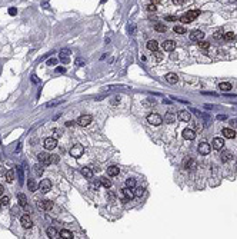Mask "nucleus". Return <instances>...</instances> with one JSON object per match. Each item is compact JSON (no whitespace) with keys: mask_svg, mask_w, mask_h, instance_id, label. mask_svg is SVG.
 Wrapping results in <instances>:
<instances>
[{"mask_svg":"<svg viewBox=\"0 0 237 239\" xmlns=\"http://www.w3.org/2000/svg\"><path fill=\"white\" fill-rule=\"evenodd\" d=\"M198 14H200V10H190V12H187L186 14H183V16L180 17V20H181L183 23H190V22H193L194 19H197Z\"/></svg>","mask_w":237,"mask_h":239,"instance_id":"nucleus-1","label":"nucleus"},{"mask_svg":"<svg viewBox=\"0 0 237 239\" xmlns=\"http://www.w3.org/2000/svg\"><path fill=\"white\" fill-rule=\"evenodd\" d=\"M50 189H51V182L49 179H43L39 183V191L41 193H47Z\"/></svg>","mask_w":237,"mask_h":239,"instance_id":"nucleus-2","label":"nucleus"},{"mask_svg":"<svg viewBox=\"0 0 237 239\" xmlns=\"http://www.w3.org/2000/svg\"><path fill=\"white\" fill-rule=\"evenodd\" d=\"M147 122L150 123V125H154V126H158L161 122H163V118L157 115V113H152V115H149L147 116Z\"/></svg>","mask_w":237,"mask_h":239,"instance_id":"nucleus-3","label":"nucleus"},{"mask_svg":"<svg viewBox=\"0 0 237 239\" xmlns=\"http://www.w3.org/2000/svg\"><path fill=\"white\" fill-rule=\"evenodd\" d=\"M83 152H84V149H83L81 145H73V148L70 149V155L73 158H80L83 155Z\"/></svg>","mask_w":237,"mask_h":239,"instance_id":"nucleus-4","label":"nucleus"},{"mask_svg":"<svg viewBox=\"0 0 237 239\" xmlns=\"http://www.w3.org/2000/svg\"><path fill=\"white\" fill-rule=\"evenodd\" d=\"M20 222H22V226L26 228V229H29V228L33 226V221H32V218L29 215H23L22 219H20Z\"/></svg>","mask_w":237,"mask_h":239,"instance_id":"nucleus-5","label":"nucleus"},{"mask_svg":"<svg viewBox=\"0 0 237 239\" xmlns=\"http://www.w3.org/2000/svg\"><path fill=\"white\" fill-rule=\"evenodd\" d=\"M91 120H93V118L90 115H81L79 119H77V123H79L80 126H89L91 123Z\"/></svg>","mask_w":237,"mask_h":239,"instance_id":"nucleus-6","label":"nucleus"},{"mask_svg":"<svg viewBox=\"0 0 237 239\" xmlns=\"http://www.w3.org/2000/svg\"><path fill=\"white\" fill-rule=\"evenodd\" d=\"M161 47L166 52H171V50L176 49V42H173V40H164L163 44H161Z\"/></svg>","mask_w":237,"mask_h":239,"instance_id":"nucleus-7","label":"nucleus"},{"mask_svg":"<svg viewBox=\"0 0 237 239\" xmlns=\"http://www.w3.org/2000/svg\"><path fill=\"white\" fill-rule=\"evenodd\" d=\"M211 146H213V149H216V150H221V149L224 148V140H223L221 138H214Z\"/></svg>","mask_w":237,"mask_h":239,"instance_id":"nucleus-8","label":"nucleus"},{"mask_svg":"<svg viewBox=\"0 0 237 239\" xmlns=\"http://www.w3.org/2000/svg\"><path fill=\"white\" fill-rule=\"evenodd\" d=\"M197 150L200 155H209V153H210V145L206 143V142H201V143L198 145Z\"/></svg>","mask_w":237,"mask_h":239,"instance_id":"nucleus-9","label":"nucleus"},{"mask_svg":"<svg viewBox=\"0 0 237 239\" xmlns=\"http://www.w3.org/2000/svg\"><path fill=\"white\" fill-rule=\"evenodd\" d=\"M39 160L40 162H43L44 165H50V163H53V160H51V155H49V153H46V152H41L39 153Z\"/></svg>","mask_w":237,"mask_h":239,"instance_id":"nucleus-10","label":"nucleus"},{"mask_svg":"<svg viewBox=\"0 0 237 239\" xmlns=\"http://www.w3.org/2000/svg\"><path fill=\"white\" fill-rule=\"evenodd\" d=\"M56 145H57V142H56V139H54V138H47V139L44 140V148H46L47 150L54 149V148H56Z\"/></svg>","mask_w":237,"mask_h":239,"instance_id":"nucleus-11","label":"nucleus"},{"mask_svg":"<svg viewBox=\"0 0 237 239\" xmlns=\"http://www.w3.org/2000/svg\"><path fill=\"white\" fill-rule=\"evenodd\" d=\"M221 135H223L224 138H227V139H233V138L236 136V132H234V129L224 127V129H221Z\"/></svg>","mask_w":237,"mask_h":239,"instance_id":"nucleus-12","label":"nucleus"},{"mask_svg":"<svg viewBox=\"0 0 237 239\" xmlns=\"http://www.w3.org/2000/svg\"><path fill=\"white\" fill-rule=\"evenodd\" d=\"M183 138L187 139V140H194L196 132H194L193 129H184V130H183Z\"/></svg>","mask_w":237,"mask_h":239,"instance_id":"nucleus-13","label":"nucleus"},{"mask_svg":"<svg viewBox=\"0 0 237 239\" xmlns=\"http://www.w3.org/2000/svg\"><path fill=\"white\" fill-rule=\"evenodd\" d=\"M177 118L181 120V122H189V120L192 119V115H190L187 110H180V112L177 113Z\"/></svg>","mask_w":237,"mask_h":239,"instance_id":"nucleus-14","label":"nucleus"},{"mask_svg":"<svg viewBox=\"0 0 237 239\" xmlns=\"http://www.w3.org/2000/svg\"><path fill=\"white\" fill-rule=\"evenodd\" d=\"M39 208L44 209V210H50L53 208V202L51 200H39Z\"/></svg>","mask_w":237,"mask_h":239,"instance_id":"nucleus-15","label":"nucleus"},{"mask_svg":"<svg viewBox=\"0 0 237 239\" xmlns=\"http://www.w3.org/2000/svg\"><path fill=\"white\" fill-rule=\"evenodd\" d=\"M204 37V33L201 32V30H193L192 33H190V39L192 40H196V42H198V40H201Z\"/></svg>","mask_w":237,"mask_h":239,"instance_id":"nucleus-16","label":"nucleus"},{"mask_svg":"<svg viewBox=\"0 0 237 239\" xmlns=\"http://www.w3.org/2000/svg\"><path fill=\"white\" fill-rule=\"evenodd\" d=\"M183 166H184L186 169H194V168H196V160L192 159V158H186L184 162H183Z\"/></svg>","mask_w":237,"mask_h":239,"instance_id":"nucleus-17","label":"nucleus"},{"mask_svg":"<svg viewBox=\"0 0 237 239\" xmlns=\"http://www.w3.org/2000/svg\"><path fill=\"white\" fill-rule=\"evenodd\" d=\"M27 186H29V191H30V192H36V191L39 189V185L36 183L35 179H29V180H27Z\"/></svg>","mask_w":237,"mask_h":239,"instance_id":"nucleus-18","label":"nucleus"},{"mask_svg":"<svg viewBox=\"0 0 237 239\" xmlns=\"http://www.w3.org/2000/svg\"><path fill=\"white\" fill-rule=\"evenodd\" d=\"M123 195H124V198L127 200H131L134 198V192L131 191V188H126V189H123Z\"/></svg>","mask_w":237,"mask_h":239,"instance_id":"nucleus-19","label":"nucleus"},{"mask_svg":"<svg viewBox=\"0 0 237 239\" xmlns=\"http://www.w3.org/2000/svg\"><path fill=\"white\" fill-rule=\"evenodd\" d=\"M166 80H167L169 83L174 84V83H177V80H179V76H177L176 73H167V75H166Z\"/></svg>","mask_w":237,"mask_h":239,"instance_id":"nucleus-20","label":"nucleus"},{"mask_svg":"<svg viewBox=\"0 0 237 239\" xmlns=\"http://www.w3.org/2000/svg\"><path fill=\"white\" fill-rule=\"evenodd\" d=\"M220 158H221V162H229V160L233 159V156H232V153L229 150H221Z\"/></svg>","mask_w":237,"mask_h":239,"instance_id":"nucleus-21","label":"nucleus"},{"mask_svg":"<svg viewBox=\"0 0 237 239\" xmlns=\"http://www.w3.org/2000/svg\"><path fill=\"white\" fill-rule=\"evenodd\" d=\"M146 46H147V49L152 50V52H156V50L158 49V43L156 42V40H149Z\"/></svg>","mask_w":237,"mask_h":239,"instance_id":"nucleus-22","label":"nucleus"},{"mask_svg":"<svg viewBox=\"0 0 237 239\" xmlns=\"http://www.w3.org/2000/svg\"><path fill=\"white\" fill-rule=\"evenodd\" d=\"M47 236H49L50 239H56V238L60 236V234H59L54 228H49V229H47Z\"/></svg>","mask_w":237,"mask_h":239,"instance_id":"nucleus-23","label":"nucleus"},{"mask_svg":"<svg viewBox=\"0 0 237 239\" xmlns=\"http://www.w3.org/2000/svg\"><path fill=\"white\" fill-rule=\"evenodd\" d=\"M232 84L230 83H227V82H221L220 84H219V89L221 90V92H229V90H232Z\"/></svg>","mask_w":237,"mask_h":239,"instance_id":"nucleus-24","label":"nucleus"},{"mask_svg":"<svg viewBox=\"0 0 237 239\" xmlns=\"http://www.w3.org/2000/svg\"><path fill=\"white\" fill-rule=\"evenodd\" d=\"M81 175H83L84 178H87V179H91V178H93V170H91L90 168H83V169H81Z\"/></svg>","mask_w":237,"mask_h":239,"instance_id":"nucleus-25","label":"nucleus"},{"mask_svg":"<svg viewBox=\"0 0 237 239\" xmlns=\"http://www.w3.org/2000/svg\"><path fill=\"white\" fill-rule=\"evenodd\" d=\"M14 176H16V173H14V170H7L6 172V182H9V183H12L13 180H14Z\"/></svg>","mask_w":237,"mask_h":239,"instance_id":"nucleus-26","label":"nucleus"},{"mask_svg":"<svg viewBox=\"0 0 237 239\" xmlns=\"http://www.w3.org/2000/svg\"><path fill=\"white\" fill-rule=\"evenodd\" d=\"M59 234H60L62 238H64V239H72L73 238V234H72L70 231H66V229H62Z\"/></svg>","mask_w":237,"mask_h":239,"instance_id":"nucleus-27","label":"nucleus"},{"mask_svg":"<svg viewBox=\"0 0 237 239\" xmlns=\"http://www.w3.org/2000/svg\"><path fill=\"white\" fill-rule=\"evenodd\" d=\"M164 122H167V123H173V122H176V115H173V113H166L164 115Z\"/></svg>","mask_w":237,"mask_h":239,"instance_id":"nucleus-28","label":"nucleus"},{"mask_svg":"<svg viewBox=\"0 0 237 239\" xmlns=\"http://www.w3.org/2000/svg\"><path fill=\"white\" fill-rule=\"evenodd\" d=\"M107 173H109V176H117L118 175V168L117 166H110V168L107 169Z\"/></svg>","mask_w":237,"mask_h":239,"instance_id":"nucleus-29","label":"nucleus"},{"mask_svg":"<svg viewBox=\"0 0 237 239\" xmlns=\"http://www.w3.org/2000/svg\"><path fill=\"white\" fill-rule=\"evenodd\" d=\"M100 183H102L104 188H110V186H112V180H110V179H107V178H104V176H103V178H100Z\"/></svg>","mask_w":237,"mask_h":239,"instance_id":"nucleus-30","label":"nucleus"},{"mask_svg":"<svg viewBox=\"0 0 237 239\" xmlns=\"http://www.w3.org/2000/svg\"><path fill=\"white\" fill-rule=\"evenodd\" d=\"M17 198H19V203H20V206H23V208H24V206L27 205V198H26L23 193H19V196H17Z\"/></svg>","mask_w":237,"mask_h":239,"instance_id":"nucleus-31","label":"nucleus"},{"mask_svg":"<svg viewBox=\"0 0 237 239\" xmlns=\"http://www.w3.org/2000/svg\"><path fill=\"white\" fill-rule=\"evenodd\" d=\"M223 37L227 40V42H232V40L236 37V35H234L233 32H227V33H224V35H223Z\"/></svg>","mask_w":237,"mask_h":239,"instance_id":"nucleus-32","label":"nucleus"},{"mask_svg":"<svg viewBox=\"0 0 237 239\" xmlns=\"http://www.w3.org/2000/svg\"><path fill=\"white\" fill-rule=\"evenodd\" d=\"M9 202H10V198H9V196H1V199H0V206H9Z\"/></svg>","mask_w":237,"mask_h":239,"instance_id":"nucleus-33","label":"nucleus"},{"mask_svg":"<svg viewBox=\"0 0 237 239\" xmlns=\"http://www.w3.org/2000/svg\"><path fill=\"white\" fill-rule=\"evenodd\" d=\"M154 29L157 30L158 33H163V32H166V30H167V29H166V26H164V25H161V23H157V25L154 26Z\"/></svg>","mask_w":237,"mask_h":239,"instance_id":"nucleus-34","label":"nucleus"},{"mask_svg":"<svg viewBox=\"0 0 237 239\" xmlns=\"http://www.w3.org/2000/svg\"><path fill=\"white\" fill-rule=\"evenodd\" d=\"M176 33H179V35H183L184 32H186V29L183 27V26H174V29H173Z\"/></svg>","mask_w":237,"mask_h":239,"instance_id":"nucleus-35","label":"nucleus"},{"mask_svg":"<svg viewBox=\"0 0 237 239\" xmlns=\"http://www.w3.org/2000/svg\"><path fill=\"white\" fill-rule=\"evenodd\" d=\"M126 185H127V188H134L136 186V179H127L126 180Z\"/></svg>","mask_w":237,"mask_h":239,"instance_id":"nucleus-36","label":"nucleus"},{"mask_svg":"<svg viewBox=\"0 0 237 239\" xmlns=\"http://www.w3.org/2000/svg\"><path fill=\"white\" fill-rule=\"evenodd\" d=\"M143 193H144V189H143V188H139V189H136V193H134V196H139V198H142V196H143Z\"/></svg>","mask_w":237,"mask_h":239,"instance_id":"nucleus-37","label":"nucleus"},{"mask_svg":"<svg viewBox=\"0 0 237 239\" xmlns=\"http://www.w3.org/2000/svg\"><path fill=\"white\" fill-rule=\"evenodd\" d=\"M214 39H220V37H223V32L221 30H217V32H214Z\"/></svg>","mask_w":237,"mask_h":239,"instance_id":"nucleus-38","label":"nucleus"},{"mask_svg":"<svg viewBox=\"0 0 237 239\" xmlns=\"http://www.w3.org/2000/svg\"><path fill=\"white\" fill-rule=\"evenodd\" d=\"M198 46L201 49H207V47H210V43L209 42H201V43H198Z\"/></svg>","mask_w":237,"mask_h":239,"instance_id":"nucleus-39","label":"nucleus"},{"mask_svg":"<svg viewBox=\"0 0 237 239\" xmlns=\"http://www.w3.org/2000/svg\"><path fill=\"white\" fill-rule=\"evenodd\" d=\"M70 54V50L69 49H63L62 52H60V56H69Z\"/></svg>","mask_w":237,"mask_h":239,"instance_id":"nucleus-40","label":"nucleus"},{"mask_svg":"<svg viewBox=\"0 0 237 239\" xmlns=\"http://www.w3.org/2000/svg\"><path fill=\"white\" fill-rule=\"evenodd\" d=\"M62 135H63V130H60V129H56V130H54V136H56V138H62Z\"/></svg>","mask_w":237,"mask_h":239,"instance_id":"nucleus-41","label":"nucleus"},{"mask_svg":"<svg viewBox=\"0 0 237 239\" xmlns=\"http://www.w3.org/2000/svg\"><path fill=\"white\" fill-rule=\"evenodd\" d=\"M147 10H149V12H156V4H153V3L149 4V6H147Z\"/></svg>","mask_w":237,"mask_h":239,"instance_id":"nucleus-42","label":"nucleus"},{"mask_svg":"<svg viewBox=\"0 0 237 239\" xmlns=\"http://www.w3.org/2000/svg\"><path fill=\"white\" fill-rule=\"evenodd\" d=\"M118 102H120V97H113V100H112L110 103H112V105H117Z\"/></svg>","mask_w":237,"mask_h":239,"instance_id":"nucleus-43","label":"nucleus"},{"mask_svg":"<svg viewBox=\"0 0 237 239\" xmlns=\"http://www.w3.org/2000/svg\"><path fill=\"white\" fill-rule=\"evenodd\" d=\"M16 13H17V10H16V9H14V7H12V9H9V14H12V16H13V14H16Z\"/></svg>","mask_w":237,"mask_h":239,"instance_id":"nucleus-44","label":"nucleus"},{"mask_svg":"<svg viewBox=\"0 0 237 239\" xmlns=\"http://www.w3.org/2000/svg\"><path fill=\"white\" fill-rule=\"evenodd\" d=\"M166 20H169V22H174V20H177V17H174V16H167Z\"/></svg>","mask_w":237,"mask_h":239,"instance_id":"nucleus-45","label":"nucleus"},{"mask_svg":"<svg viewBox=\"0 0 237 239\" xmlns=\"http://www.w3.org/2000/svg\"><path fill=\"white\" fill-rule=\"evenodd\" d=\"M60 59H62L63 63H69V57L67 56H60Z\"/></svg>","mask_w":237,"mask_h":239,"instance_id":"nucleus-46","label":"nucleus"},{"mask_svg":"<svg viewBox=\"0 0 237 239\" xmlns=\"http://www.w3.org/2000/svg\"><path fill=\"white\" fill-rule=\"evenodd\" d=\"M35 168H36V172H37L39 175H41V173H43V169H41V166H39V165H37V166H35Z\"/></svg>","mask_w":237,"mask_h":239,"instance_id":"nucleus-47","label":"nucleus"},{"mask_svg":"<svg viewBox=\"0 0 237 239\" xmlns=\"http://www.w3.org/2000/svg\"><path fill=\"white\" fill-rule=\"evenodd\" d=\"M47 65H49V66H53V65H56V59H50V60L47 62Z\"/></svg>","mask_w":237,"mask_h":239,"instance_id":"nucleus-48","label":"nucleus"},{"mask_svg":"<svg viewBox=\"0 0 237 239\" xmlns=\"http://www.w3.org/2000/svg\"><path fill=\"white\" fill-rule=\"evenodd\" d=\"M76 65H77V66H84V62H83L81 59H77V60H76Z\"/></svg>","mask_w":237,"mask_h":239,"instance_id":"nucleus-49","label":"nucleus"},{"mask_svg":"<svg viewBox=\"0 0 237 239\" xmlns=\"http://www.w3.org/2000/svg\"><path fill=\"white\" fill-rule=\"evenodd\" d=\"M230 125L233 126V127H237V119H233V120H230Z\"/></svg>","mask_w":237,"mask_h":239,"instance_id":"nucleus-50","label":"nucleus"},{"mask_svg":"<svg viewBox=\"0 0 237 239\" xmlns=\"http://www.w3.org/2000/svg\"><path fill=\"white\" fill-rule=\"evenodd\" d=\"M99 186H100V182H94V183L91 185V188H93V189H97Z\"/></svg>","mask_w":237,"mask_h":239,"instance_id":"nucleus-51","label":"nucleus"},{"mask_svg":"<svg viewBox=\"0 0 237 239\" xmlns=\"http://www.w3.org/2000/svg\"><path fill=\"white\" fill-rule=\"evenodd\" d=\"M56 72H59V73H64V67H57Z\"/></svg>","mask_w":237,"mask_h":239,"instance_id":"nucleus-52","label":"nucleus"},{"mask_svg":"<svg viewBox=\"0 0 237 239\" xmlns=\"http://www.w3.org/2000/svg\"><path fill=\"white\" fill-rule=\"evenodd\" d=\"M183 1H184V0H173L174 4H183Z\"/></svg>","mask_w":237,"mask_h":239,"instance_id":"nucleus-53","label":"nucleus"},{"mask_svg":"<svg viewBox=\"0 0 237 239\" xmlns=\"http://www.w3.org/2000/svg\"><path fill=\"white\" fill-rule=\"evenodd\" d=\"M66 126H69V127H70V126H73V122H72V120H69V122L66 123Z\"/></svg>","mask_w":237,"mask_h":239,"instance_id":"nucleus-54","label":"nucleus"},{"mask_svg":"<svg viewBox=\"0 0 237 239\" xmlns=\"http://www.w3.org/2000/svg\"><path fill=\"white\" fill-rule=\"evenodd\" d=\"M153 4H157V3H161V0H152Z\"/></svg>","mask_w":237,"mask_h":239,"instance_id":"nucleus-55","label":"nucleus"},{"mask_svg":"<svg viewBox=\"0 0 237 239\" xmlns=\"http://www.w3.org/2000/svg\"><path fill=\"white\" fill-rule=\"evenodd\" d=\"M3 191H4V189H3V186H1V185H0V196H1V195H3Z\"/></svg>","mask_w":237,"mask_h":239,"instance_id":"nucleus-56","label":"nucleus"},{"mask_svg":"<svg viewBox=\"0 0 237 239\" xmlns=\"http://www.w3.org/2000/svg\"><path fill=\"white\" fill-rule=\"evenodd\" d=\"M0 173H3V169H1V168H0Z\"/></svg>","mask_w":237,"mask_h":239,"instance_id":"nucleus-57","label":"nucleus"}]
</instances>
